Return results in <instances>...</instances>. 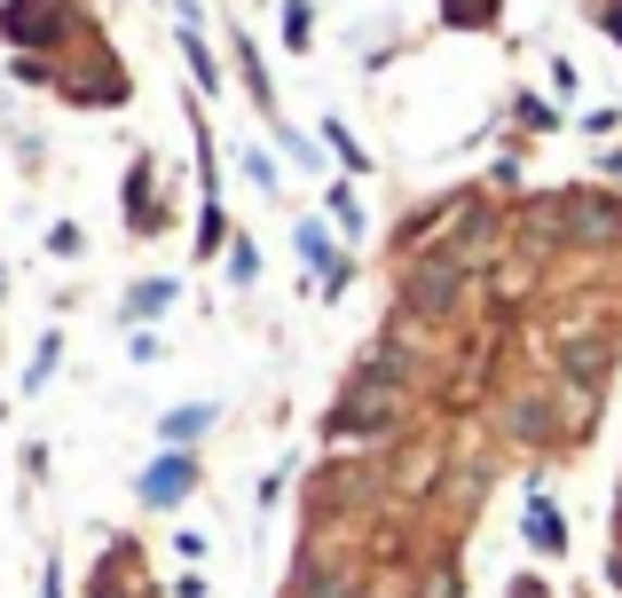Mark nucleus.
Returning <instances> with one entry per match:
<instances>
[{
    "instance_id": "1",
    "label": "nucleus",
    "mask_w": 622,
    "mask_h": 598,
    "mask_svg": "<svg viewBox=\"0 0 622 598\" xmlns=\"http://www.w3.org/2000/svg\"><path fill=\"white\" fill-rule=\"evenodd\" d=\"M189 481H198V464H189V457H166V464H150V473H142V496H150V504H174Z\"/></svg>"
},
{
    "instance_id": "2",
    "label": "nucleus",
    "mask_w": 622,
    "mask_h": 598,
    "mask_svg": "<svg viewBox=\"0 0 622 598\" xmlns=\"http://www.w3.org/2000/svg\"><path fill=\"white\" fill-rule=\"evenodd\" d=\"M206 425H213V410L198 402V410H174V418H166V434H174V441H189V434H206Z\"/></svg>"
},
{
    "instance_id": "3",
    "label": "nucleus",
    "mask_w": 622,
    "mask_h": 598,
    "mask_svg": "<svg viewBox=\"0 0 622 598\" xmlns=\"http://www.w3.org/2000/svg\"><path fill=\"white\" fill-rule=\"evenodd\" d=\"M166 299H174V284H142L135 299H126V315H158V308H166Z\"/></svg>"
},
{
    "instance_id": "4",
    "label": "nucleus",
    "mask_w": 622,
    "mask_h": 598,
    "mask_svg": "<svg viewBox=\"0 0 622 598\" xmlns=\"http://www.w3.org/2000/svg\"><path fill=\"white\" fill-rule=\"evenodd\" d=\"M300 252H308V260H315V269H323V260H332V245H323V228H315V221H308V228H300Z\"/></svg>"
},
{
    "instance_id": "5",
    "label": "nucleus",
    "mask_w": 622,
    "mask_h": 598,
    "mask_svg": "<svg viewBox=\"0 0 622 598\" xmlns=\"http://www.w3.org/2000/svg\"><path fill=\"white\" fill-rule=\"evenodd\" d=\"M512 598H551V590H544L536 575H520V583H512Z\"/></svg>"
}]
</instances>
